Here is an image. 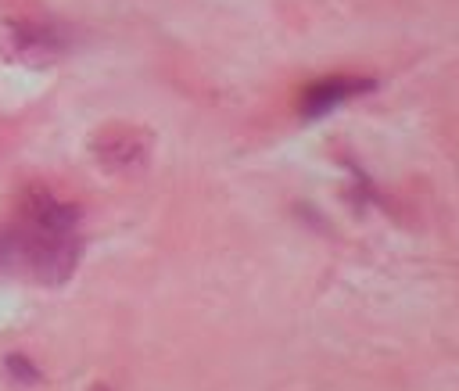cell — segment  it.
Here are the masks:
<instances>
[{
    "label": "cell",
    "instance_id": "obj_1",
    "mask_svg": "<svg viewBox=\"0 0 459 391\" xmlns=\"http://www.w3.org/2000/svg\"><path fill=\"white\" fill-rule=\"evenodd\" d=\"M18 248L22 265L43 283L61 287L72 280L82 258V233H79V208L54 197L47 187H29L18 208Z\"/></svg>",
    "mask_w": 459,
    "mask_h": 391
},
{
    "label": "cell",
    "instance_id": "obj_2",
    "mask_svg": "<svg viewBox=\"0 0 459 391\" xmlns=\"http://www.w3.org/2000/svg\"><path fill=\"white\" fill-rule=\"evenodd\" d=\"M61 54V39L57 32L32 25V22H18V18H0V61H14V65H50Z\"/></svg>",
    "mask_w": 459,
    "mask_h": 391
},
{
    "label": "cell",
    "instance_id": "obj_3",
    "mask_svg": "<svg viewBox=\"0 0 459 391\" xmlns=\"http://www.w3.org/2000/svg\"><path fill=\"white\" fill-rule=\"evenodd\" d=\"M373 86L377 83L369 75H323V79L305 83V90L298 97V111H301V118H323L333 108H341L344 100L369 93Z\"/></svg>",
    "mask_w": 459,
    "mask_h": 391
},
{
    "label": "cell",
    "instance_id": "obj_4",
    "mask_svg": "<svg viewBox=\"0 0 459 391\" xmlns=\"http://www.w3.org/2000/svg\"><path fill=\"white\" fill-rule=\"evenodd\" d=\"M147 151H151V136L136 126H108L93 136V154L111 172L140 169L147 161Z\"/></svg>",
    "mask_w": 459,
    "mask_h": 391
},
{
    "label": "cell",
    "instance_id": "obj_5",
    "mask_svg": "<svg viewBox=\"0 0 459 391\" xmlns=\"http://www.w3.org/2000/svg\"><path fill=\"white\" fill-rule=\"evenodd\" d=\"M22 265V248H18V233L14 226H0V269Z\"/></svg>",
    "mask_w": 459,
    "mask_h": 391
},
{
    "label": "cell",
    "instance_id": "obj_6",
    "mask_svg": "<svg viewBox=\"0 0 459 391\" xmlns=\"http://www.w3.org/2000/svg\"><path fill=\"white\" fill-rule=\"evenodd\" d=\"M4 369H7L18 384H39V369H36V362H29L25 355H7V359H4Z\"/></svg>",
    "mask_w": 459,
    "mask_h": 391
},
{
    "label": "cell",
    "instance_id": "obj_7",
    "mask_svg": "<svg viewBox=\"0 0 459 391\" xmlns=\"http://www.w3.org/2000/svg\"><path fill=\"white\" fill-rule=\"evenodd\" d=\"M93 391H108V387H93Z\"/></svg>",
    "mask_w": 459,
    "mask_h": 391
}]
</instances>
